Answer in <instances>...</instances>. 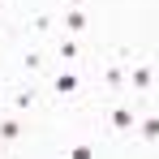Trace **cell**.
Instances as JSON below:
<instances>
[{
	"label": "cell",
	"mask_w": 159,
	"mask_h": 159,
	"mask_svg": "<svg viewBox=\"0 0 159 159\" xmlns=\"http://www.w3.org/2000/svg\"><path fill=\"white\" fill-rule=\"evenodd\" d=\"M69 159H95V151H90V146H73V151H69Z\"/></svg>",
	"instance_id": "ba28073f"
},
{
	"label": "cell",
	"mask_w": 159,
	"mask_h": 159,
	"mask_svg": "<svg viewBox=\"0 0 159 159\" xmlns=\"http://www.w3.org/2000/svg\"><path fill=\"white\" fill-rule=\"evenodd\" d=\"M56 52L65 56V60H73V56H78V43H73V39H69V43H60V48H56Z\"/></svg>",
	"instance_id": "52a82bcc"
},
{
	"label": "cell",
	"mask_w": 159,
	"mask_h": 159,
	"mask_svg": "<svg viewBox=\"0 0 159 159\" xmlns=\"http://www.w3.org/2000/svg\"><path fill=\"white\" fill-rule=\"evenodd\" d=\"M17 133H22V125H17V120H0V138H4V142H13Z\"/></svg>",
	"instance_id": "5b68a950"
},
{
	"label": "cell",
	"mask_w": 159,
	"mask_h": 159,
	"mask_svg": "<svg viewBox=\"0 0 159 159\" xmlns=\"http://www.w3.org/2000/svg\"><path fill=\"white\" fill-rule=\"evenodd\" d=\"M151 78H155V73H151V65H138V69L129 73V82L138 86V90H146V86H151Z\"/></svg>",
	"instance_id": "7a4b0ae2"
},
{
	"label": "cell",
	"mask_w": 159,
	"mask_h": 159,
	"mask_svg": "<svg viewBox=\"0 0 159 159\" xmlns=\"http://www.w3.org/2000/svg\"><path fill=\"white\" fill-rule=\"evenodd\" d=\"M142 138H146V142L159 138V116H146V120H142Z\"/></svg>",
	"instance_id": "277c9868"
},
{
	"label": "cell",
	"mask_w": 159,
	"mask_h": 159,
	"mask_svg": "<svg viewBox=\"0 0 159 159\" xmlns=\"http://www.w3.org/2000/svg\"><path fill=\"white\" fill-rule=\"evenodd\" d=\"M56 90H60V95H73V90H78V73H60V78H56Z\"/></svg>",
	"instance_id": "3957f363"
},
{
	"label": "cell",
	"mask_w": 159,
	"mask_h": 159,
	"mask_svg": "<svg viewBox=\"0 0 159 159\" xmlns=\"http://www.w3.org/2000/svg\"><path fill=\"white\" fill-rule=\"evenodd\" d=\"M112 125H116V129H133V125H138V116H133L129 107H116V112H112Z\"/></svg>",
	"instance_id": "6da1fadb"
},
{
	"label": "cell",
	"mask_w": 159,
	"mask_h": 159,
	"mask_svg": "<svg viewBox=\"0 0 159 159\" xmlns=\"http://www.w3.org/2000/svg\"><path fill=\"white\" fill-rule=\"evenodd\" d=\"M65 22H69V30H82L86 26V13H65Z\"/></svg>",
	"instance_id": "8992f818"
},
{
	"label": "cell",
	"mask_w": 159,
	"mask_h": 159,
	"mask_svg": "<svg viewBox=\"0 0 159 159\" xmlns=\"http://www.w3.org/2000/svg\"><path fill=\"white\" fill-rule=\"evenodd\" d=\"M69 4H82V0H69Z\"/></svg>",
	"instance_id": "9c48e42d"
}]
</instances>
